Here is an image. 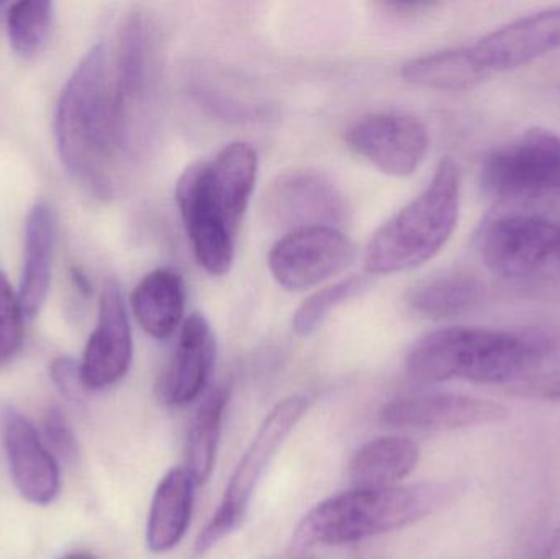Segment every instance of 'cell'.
I'll return each instance as SVG.
<instances>
[{
    "mask_svg": "<svg viewBox=\"0 0 560 559\" xmlns=\"http://www.w3.org/2000/svg\"><path fill=\"white\" fill-rule=\"evenodd\" d=\"M505 393L518 399L539 403H560V368L533 374L518 383L505 387Z\"/></svg>",
    "mask_w": 560,
    "mask_h": 559,
    "instance_id": "29",
    "label": "cell"
},
{
    "mask_svg": "<svg viewBox=\"0 0 560 559\" xmlns=\"http://www.w3.org/2000/svg\"><path fill=\"white\" fill-rule=\"evenodd\" d=\"M560 49V7L513 20L472 45L411 59L401 78L418 88L466 91Z\"/></svg>",
    "mask_w": 560,
    "mask_h": 559,
    "instance_id": "4",
    "label": "cell"
},
{
    "mask_svg": "<svg viewBox=\"0 0 560 559\" xmlns=\"http://www.w3.org/2000/svg\"><path fill=\"white\" fill-rule=\"evenodd\" d=\"M217 341L212 325L202 314L184 321L176 348L158 383V394L166 406H189L199 399L212 376Z\"/></svg>",
    "mask_w": 560,
    "mask_h": 559,
    "instance_id": "17",
    "label": "cell"
},
{
    "mask_svg": "<svg viewBox=\"0 0 560 559\" xmlns=\"http://www.w3.org/2000/svg\"><path fill=\"white\" fill-rule=\"evenodd\" d=\"M59 559H97L94 555L89 554V551H72V554L65 555Z\"/></svg>",
    "mask_w": 560,
    "mask_h": 559,
    "instance_id": "34",
    "label": "cell"
},
{
    "mask_svg": "<svg viewBox=\"0 0 560 559\" xmlns=\"http://www.w3.org/2000/svg\"><path fill=\"white\" fill-rule=\"evenodd\" d=\"M480 186L499 202L560 197V135L533 128L495 148L480 167Z\"/></svg>",
    "mask_w": 560,
    "mask_h": 559,
    "instance_id": "9",
    "label": "cell"
},
{
    "mask_svg": "<svg viewBox=\"0 0 560 559\" xmlns=\"http://www.w3.org/2000/svg\"><path fill=\"white\" fill-rule=\"evenodd\" d=\"M381 422L395 429L450 432L499 423L509 417L502 404L463 394H420L398 397L381 409Z\"/></svg>",
    "mask_w": 560,
    "mask_h": 559,
    "instance_id": "14",
    "label": "cell"
},
{
    "mask_svg": "<svg viewBox=\"0 0 560 559\" xmlns=\"http://www.w3.org/2000/svg\"><path fill=\"white\" fill-rule=\"evenodd\" d=\"M489 299L486 282L470 272L434 276L411 289L408 305L415 314L433 321L464 317L483 307Z\"/></svg>",
    "mask_w": 560,
    "mask_h": 559,
    "instance_id": "23",
    "label": "cell"
},
{
    "mask_svg": "<svg viewBox=\"0 0 560 559\" xmlns=\"http://www.w3.org/2000/svg\"><path fill=\"white\" fill-rule=\"evenodd\" d=\"M56 226V213L49 203L38 202L30 210L25 225V252L19 288V301L25 318L36 317L48 298Z\"/></svg>",
    "mask_w": 560,
    "mask_h": 559,
    "instance_id": "20",
    "label": "cell"
},
{
    "mask_svg": "<svg viewBox=\"0 0 560 559\" xmlns=\"http://www.w3.org/2000/svg\"><path fill=\"white\" fill-rule=\"evenodd\" d=\"M538 559H560V525L558 531H556L555 534H552V537L549 538L545 551L539 555Z\"/></svg>",
    "mask_w": 560,
    "mask_h": 559,
    "instance_id": "32",
    "label": "cell"
},
{
    "mask_svg": "<svg viewBox=\"0 0 560 559\" xmlns=\"http://www.w3.org/2000/svg\"><path fill=\"white\" fill-rule=\"evenodd\" d=\"M556 361H560V325L446 327L411 345L405 373L420 386L463 380L506 387Z\"/></svg>",
    "mask_w": 560,
    "mask_h": 559,
    "instance_id": "1",
    "label": "cell"
},
{
    "mask_svg": "<svg viewBox=\"0 0 560 559\" xmlns=\"http://www.w3.org/2000/svg\"><path fill=\"white\" fill-rule=\"evenodd\" d=\"M354 258L341 230L316 226L285 233L269 253V269L287 291H305L341 275Z\"/></svg>",
    "mask_w": 560,
    "mask_h": 559,
    "instance_id": "11",
    "label": "cell"
},
{
    "mask_svg": "<svg viewBox=\"0 0 560 559\" xmlns=\"http://www.w3.org/2000/svg\"><path fill=\"white\" fill-rule=\"evenodd\" d=\"M459 209V167L443 160L427 189L372 235L364 256L369 275L408 271L433 259L453 236Z\"/></svg>",
    "mask_w": 560,
    "mask_h": 559,
    "instance_id": "5",
    "label": "cell"
},
{
    "mask_svg": "<svg viewBox=\"0 0 560 559\" xmlns=\"http://www.w3.org/2000/svg\"><path fill=\"white\" fill-rule=\"evenodd\" d=\"M59 158L89 193H112V166L121 151L114 66L107 46L88 53L62 89L55 115Z\"/></svg>",
    "mask_w": 560,
    "mask_h": 559,
    "instance_id": "2",
    "label": "cell"
},
{
    "mask_svg": "<svg viewBox=\"0 0 560 559\" xmlns=\"http://www.w3.org/2000/svg\"><path fill=\"white\" fill-rule=\"evenodd\" d=\"M346 143L372 166L394 177L417 173L430 148L427 125L404 112H381L354 121Z\"/></svg>",
    "mask_w": 560,
    "mask_h": 559,
    "instance_id": "12",
    "label": "cell"
},
{
    "mask_svg": "<svg viewBox=\"0 0 560 559\" xmlns=\"http://www.w3.org/2000/svg\"><path fill=\"white\" fill-rule=\"evenodd\" d=\"M258 177V153L246 141L226 144L206 161L207 189L226 222L238 233Z\"/></svg>",
    "mask_w": 560,
    "mask_h": 559,
    "instance_id": "18",
    "label": "cell"
},
{
    "mask_svg": "<svg viewBox=\"0 0 560 559\" xmlns=\"http://www.w3.org/2000/svg\"><path fill=\"white\" fill-rule=\"evenodd\" d=\"M420 446L407 436H378L362 445L349 463L352 489L401 485L420 463Z\"/></svg>",
    "mask_w": 560,
    "mask_h": 559,
    "instance_id": "22",
    "label": "cell"
},
{
    "mask_svg": "<svg viewBox=\"0 0 560 559\" xmlns=\"http://www.w3.org/2000/svg\"><path fill=\"white\" fill-rule=\"evenodd\" d=\"M466 489V482L451 479L339 492L303 515L293 548L339 547L410 527L451 508Z\"/></svg>",
    "mask_w": 560,
    "mask_h": 559,
    "instance_id": "3",
    "label": "cell"
},
{
    "mask_svg": "<svg viewBox=\"0 0 560 559\" xmlns=\"http://www.w3.org/2000/svg\"><path fill=\"white\" fill-rule=\"evenodd\" d=\"M385 10H390L392 13L397 15L413 16L421 15V13L430 12L438 3L433 2H387L382 3Z\"/></svg>",
    "mask_w": 560,
    "mask_h": 559,
    "instance_id": "31",
    "label": "cell"
},
{
    "mask_svg": "<svg viewBox=\"0 0 560 559\" xmlns=\"http://www.w3.org/2000/svg\"><path fill=\"white\" fill-rule=\"evenodd\" d=\"M187 288L183 276L170 268L148 272L131 294L140 327L156 340H167L183 327Z\"/></svg>",
    "mask_w": 560,
    "mask_h": 559,
    "instance_id": "21",
    "label": "cell"
},
{
    "mask_svg": "<svg viewBox=\"0 0 560 559\" xmlns=\"http://www.w3.org/2000/svg\"><path fill=\"white\" fill-rule=\"evenodd\" d=\"M369 284L368 276H351L310 295L293 314V331L300 337H310L335 308L364 292Z\"/></svg>",
    "mask_w": 560,
    "mask_h": 559,
    "instance_id": "26",
    "label": "cell"
},
{
    "mask_svg": "<svg viewBox=\"0 0 560 559\" xmlns=\"http://www.w3.org/2000/svg\"><path fill=\"white\" fill-rule=\"evenodd\" d=\"M55 5L46 0L13 3L7 13L10 45L20 56H33L45 46L52 25Z\"/></svg>",
    "mask_w": 560,
    "mask_h": 559,
    "instance_id": "25",
    "label": "cell"
},
{
    "mask_svg": "<svg viewBox=\"0 0 560 559\" xmlns=\"http://www.w3.org/2000/svg\"><path fill=\"white\" fill-rule=\"evenodd\" d=\"M23 315L19 294L0 272V363L12 360L23 343Z\"/></svg>",
    "mask_w": 560,
    "mask_h": 559,
    "instance_id": "27",
    "label": "cell"
},
{
    "mask_svg": "<svg viewBox=\"0 0 560 559\" xmlns=\"http://www.w3.org/2000/svg\"><path fill=\"white\" fill-rule=\"evenodd\" d=\"M43 430H45L46 442L55 450L56 455L61 456L66 462L78 459V439L71 423L59 407H49L43 419Z\"/></svg>",
    "mask_w": 560,
    "mask_h": 559,
    "instance_id": "28",
    "label": "cell"
},
{
    "mask_svg": "<svg viewBox=\"0 0 560 559\" xmlns=\"http://www.w3.org/2000/svg\"><path fill=\"white\" fill-rule=\"evenodd\" d=\"M72 279H74L79 291L84 292V294H89V292H91V282H89L88 276L82 275L81 269H74V271H72Z\"/></svg>",
    "mask_w": 560,
    "mask_h": 559,
    "instance_id": "33",
    "label": "cell"
},
{
    "mask_svg": "<svg viewBox=\"0 0 560 559\" xmlns=\"http://www.w3.org/2000/svg\"><path fill=\"white\" fill-rule=\"evenodd\" d=\"M269 222L285 230L338 229L349 216L345 194L326 174L315 170H290L275 177L265 194Z\"/></svg>",
    "mask_w": 560,
    "mask_h": 559,
    "instance_id": "10",
    "label": "cell"
},
{
    "mask_svg": "<svg viewBox=\"0 0 560 559\" xmlns=\"http://www.w3.org/2000/svg\"><path fill=\"white\" fill-rule=\"evenodd\" d=\"M2 439L15 488L35 505H48L59 492V468L26 417L13 407L2 412Z\"/></svg>",
    "mask_w": 560,
    "mask_h": 559,
    "instance_id": "16",
    "label": "cell"
},
{
    "mask_svg": "<svg viewBox=\"0 0 560 559\" xmlns=\"http://www.w3.org/2000/svg\"><path fill=\"white\" fill-rule=\"evenodd\" d=\"M131 360L133 335L127 305L118 286L108 284L102 292L97 325L79 364L85 391H104L120 383L130 370Z\"/></svg>",
    "mask_w": 560,
    "mask_h": 559,
    "instance_id": "15",
    "label": "cell"
},
{
    "mask_svg": "<svg viewBox=\"0 0 560 559\" xmlns=\"http://www.w3.org/2000/svg\"><path fill=\"white\" fill-rule=\"evenodd\" d=\"M0 9H2V3H0Z\"/></svg>",
    "mask_w": 560,
    "mask_h": 559,
    "instance_id": "35",
    "label": "cell"
},
{
    "mask_svg": "<svg viewBox=\"0 0 560 559\" xmlns=\"http://www.w3.org/2000/svg\"><path fill=\"white\" fill-rule=\"evenodd\" d=\"M176 199L197 261L210 275L225 276L235 259L236 232L210 197L203 161L184 171Z\"/></svg>",
    "mask_w": 560,
    "mask_h": 559,
    "instance_id": "13",
    "label": "cell"
},
{
    "mask_svg": "<svg viewBox=\"0 0 560 559\" xmlns=\"http://www.w3.org/2000/svg\"><path fill=\"white\" fill-rule=\"evenodd\" d=\"M158 39L156 25L144 12L128 15L118 33L112 66L124 153L137 150L156 94L160 74Z\"/></svg>",
    "mask_w": 560,
    "mask_h": 559,
    "instance_id": "8",
    "label": "cell"
},
{
    "mask_svg": "<svg viewBox=\"0 0 560 559\" xmlns=\"http://www.w3.org/2000/svg\"><path fill=\"white\" fill-rule=\"evenodd\" d=\"M51 377L59 391L71 399H78L82 391H85L82 384L81 366L71 358L62 357L52 361Z\"/></svg>",
    "mask_w": 560,
    "mask_h": 559,
    "instance_id": "30",
    "label": "cell"
},
{
    "mask_svg": "<svg viewBox=\"0 0 560 559\" xmlns=\"http://www.w3.org/2000/svg\"><path fill=\"white\" fill-rule=\"evenodd\" d=\"M229 403L230 387L226 384L213 387L203 397L190 422L186 469L197 486L206 485L212 478Z\"/></svg>",
    "mask_w": 560,
    "mask_h": 559,
    "instance_id": "24",
    "label": "cell"
},
{
    "mask_svg": "<svg viewBox=\"0 0 560 559\" xmlns=\"http://www.w3.org/2000/svg\"><path fill=\"white\" fill-rule=\"evenodd\" d=\"M486 268L500 281L532 298L560 301V222L510 210L487 219L477 235Z\"/></svg>",
    "mask_w": 560,
    "mask_h": 559,
    "instance_id": "6",
    "label": "cell"
},
{
    "mask_svg": "<svg viewBox=\"0 0 560 559\" xmlns=\"http://www.w3.org/2000/svg\"><path fill=\"white\" fill-rule=\"evenodd\" d=\"M306 410H308L306 397L290 396L276 404L271 412L265 417L255 439L252 440L248 450L233 471L219 509L197 537V555L202 557L209 554L220 541L225 540L242 527L262 476L268 471L269 465L295 429L296 423L305 416Z\"/></svg>",
    "mask_w": 560,
    "mask_h": 559,
    "instance_id": "7",
    "label": "cell"
},
{
    "mask_svg": "<svg viewBox=\"0 0 560 559\" xmlns=\"http://www.w3.org/2000/svg\"><path fill=\"white\" fill-rule=\"evenodd\" d=\"M196 488V481L183 466H174L163 476L148 514L147 547L151 554H167L184 540L192 521Z\"/></svg>",
    "mask_w": 560,
    "mask_h": 559,
    "instance_id": "19",
    "label": "cell"
}]
</instances>
